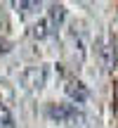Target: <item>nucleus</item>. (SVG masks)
<instances>
[{
    "mask_svg": "<svg viewBox=\"0 0 118 128\" xmlns=\"http://www.w3.org/2000/svg\"><path fill=\"white\" fill-rule=\"evenodd\" d=\"M0 128H17L12 112H9L5 104H0Z\"/></svg>",
    "mask_w": 118,
    "mask_h": 128,
    "instance_id": "nucleus-7",
    "label": "nucleus"
},
{
    "mask_svg": "<svg viewBox=\"0 0 118 128\" xmlns=\"http://www.w3.org/2000/svg\"><path fill=\"white\" fill-rule=\"evenodd\" d=\"M64 92H66V97L71 102H76V104H83V102H87V97H90V90H87V86L83 81H78V78H71V81H66V86H64Z\"/></svg>",
    "mask_w": 118,
    "mask_h": 128,
    "instance_id": "nucleus-3",
    "label": "nucleus"
},
{
    "mask_svg": "<svg viewBox=\"0 0 118 128\" xmlns=\"http://www.w3.org/2000/svg\"><path fill=\"white\" fill-rule=\"evenodd\" d=\"M14 7H17V12H21V14H31V12H36V10L40 7V2H36V0H17Z\"/></svg>",
    "mask_w": 118,
    "mask_h": 128,
    "instance_id": "nucleus-6",
    "label": "nucleus"
},
{
    "mask_svg": "<svg viewBox=\"0 0 118 128\" xmlns=\"http://www.w3.org/2000/svg\"><path fill=\"white\" fill-rule=\"evenodd\" d=\"M45 114H47L50 121L66 124V126H76V124H83V121H85L83 109H78L76 104H61V102H57V104H47Z\"/></svg>",
    "mask_w": 118,
    "mask_h": 128,
    "instance_id": "nucleus-1",
    "label": "nucleus"
},
{
    "mask_svg": "<svg viewBox=\"0 0 118 128\" xmlns=\"http://www.w3.org/2000/svg\"><path fill=\"white\" fill-rule=\"evenodd\" d=\"M52 31H55V28H52V24L47 22V19H38L36 24H31V38L33 40H45V38H50L52 36Z\"/></svg>",
    "mask_w": 118,
    "mask_h": 128,
    "instance_id": "nucleus-5",
    "label": "nucleus"
},
{
    "mask_svg": "<svg viewBox=\"0 0 118 128\" xmlns=\"http://www.w3.org/2000/svg\"><path fill=\"white\" fill-rule=\"evenodd\" d=\"M47 78H50L47 66H31L21 74V86L26 90H43L47 86Z\"/></svg>",
    "mask_w": 118,
    "mask_h": 128,
    "instance_id": "nucleus-2",
    "label": "nucleus"
},
{
    "mask_svg": "<svg viewBox=\"0 0 118 128\" xmlns=\"http://www.w3.org/2000/svg\"><path fill=\"white\" fill-rule=\"evenodd\" d=\"M47 22L52 24V28H59L64 24V19H66V7H64L61 2H52L50 7H47Z\"/></svg>",
    "mask_w": 118,
    "mask_h": 128,
    "instance_id": "nucleus-4",
    "label": "nucleus"
}]
</instances>
